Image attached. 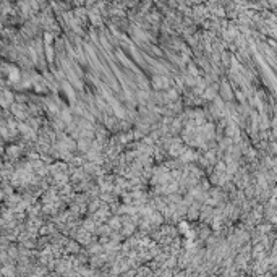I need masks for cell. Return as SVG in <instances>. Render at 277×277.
<instances>
[{
  "instance_id": "cell-1",
  "label": "cell",
  "mask_w": 277,
  "mask_h": 277,
  "mask_svg": "<svg viewBox=\"0 0 277 277\" xmlns=\"http://www.w3.org/2000/svg\"><path fill=\"white\" fill-rule=\"evenodd\" d=\"M92 2H94V0H86V2H84V5H88V7H89Z\"/></svg>"
}]
</instances>
